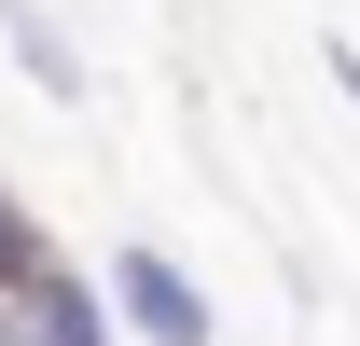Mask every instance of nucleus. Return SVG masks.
I'll return each instance as SVG.
<instances>
[{"mask_svg": "<svg viewBox=\"0 0 360 346\" xmlns=\"http://www.w3.org/2000/svg\"><path fill=\"white\" fill-rule=\"evenodd\" d=\"M0 346H125V319H111V277H84V263H42L28 291H0Z\"/></svg>", "mask_w": 360, "mask_h": 346, "instance_id": "2", "label": "nucleus"}, {"mask_svg": "<svg viewBox=\"0 0 360 346\" xmlns=\"http://www.w3.org/2000/svg\"><path fill=\"white\" fill-rule=\"evenodd\" d=\"M42 263H70V250H56V236H42V208H28V194L0 180V291H28Z\"/></svg>", "mask_w": 360, "mask_h": 346, "instance_id": "4", "label": "nucleus"}, {"mask_svg": "<svg viewBox=\"0 0 360 346\" xmlns=\"http://www.w3.org/2000/svg\"><path fill=\"white\" fill-rule=\"evenodd\" d=\"M0 42H14V70L42 97H84V56H70V28H56L42 0H0Z\"/></svg>", "mask_w": 360, "mask_h": 346, "instance_id": "3", "label": "nucleus"}, {"mask_svg": "<svg viewBox=\"0 0 360 346\" xmlns=\"http://www.w3.org/2000/svg\"><path fill=\"white\" fill-rule=\"evenodd\" d=\"M111 319H125L139 346H208V333H222V305L194 291L153 236H125V250H111Z\"/></svg>", "mask_w": 360, "mask_h": 346, "instance_id": "1", "label": "nucleus"}]
</instances>
